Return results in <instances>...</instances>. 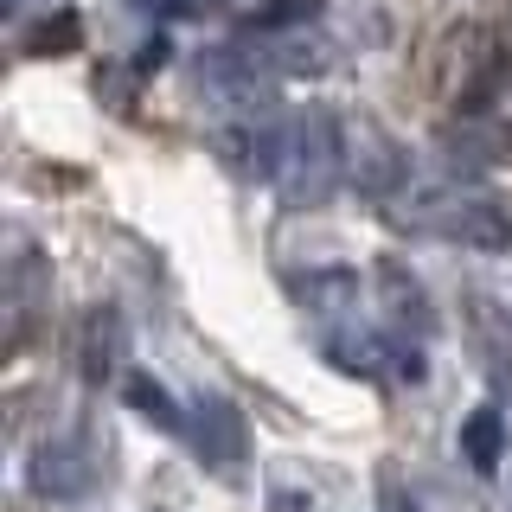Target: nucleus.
Wrapping results in <instances>:
<instances>
[{
  "label": "nucleus",
  "instance_id": "1",
  "mask_svg": "<svg viewBox=\"0 0 512 512\" xmlns=\"http://www.w3.org/2000/svg\"><path fill=\"white\" fill-rule=\"evenodd\" d=\"M391 218L416 237H442V244L468 250H512V199L480 180H442L410 192L404 205H391Z\"/></svg>",
  "mask_w": 512,
  "mask_h": 512
},
{
  "label": "nucleus",
  "instance_id": "2",
  "mask_svg": "<svg viewBox=\"0 0 512 512\" xmlns=\"http://www.w3.org/2000/svg\"><path fill=\"white\" fill-rule=\"evenodd\" d=\"M512 84V26L500 20H461L436 45V90L448 116H493V103Z\"/></svg>",
  "mask_w": 512,
  "mask_h": 512
},
{
  "label": "nucleus",
  "instance_id": "3",
  "mask_svg": "<svg viewBox=\"0 0 512 512\" xmlns=\"http://www.w3.org/2000/svg\"><path fill=\"white\" fill-rule=\"evenodd\" d=\"M346 180V135L333 109H301V116L282 122V148H276V186L282 205L295 212H314V205L333 199V186Z\"/></svg>",
  "mask_w": 512,
  "mask_h": 512
},
{
  "label": "nucleus",
  "instance_id": "4",
  "mask_svg": "<svg viewBox=\"0 0 512 512\" xmlns=\"http://www.w3.org/2000/svg\"><path fill=\"white\" fill-rule=\"evenodd\" d=\"M346 135V186L365 199H404L410 186V148L378 116H340Z\"/></svg>",
  "mask_w": 512,
  "mask_h": 512
},
{
  "label": "nucleus",
  "instance_id": "5",
  "mask_svg": "<svg viewBox=\"0 0 512 512\" xmlns=\"http://www.w3.org/2000/svg\"><path fill=\"white\" fill-rule=\"evenodd\" d=\"M436 154L448 167V180H487L512 160V122L493 116H442L436 122Z\"/></svg>",
  "mask_w": 512,
  "mask_h": 512
},
{
  "label": "nucleus",
  "instance_id": "6",
  "mask_svg": "<svg viewBox=\"0 0 512 512\" xmlns=\"http://www.w3.org/2000/svg\"><path fill=\"white\" fill-rule=\"evenodd\" d=\"M96 480H103V442H96V429H58L32 455V493L39 500H84Z\"/></svg>",
  "mask_w": 512,
  "mask_h": 512
},
{
  "label": "nucleus",
  "instance_id": "7",
  "mask_svg": "<svg viewBox=\"0 0 512 512\" xmlns=\"http://www.w3.org/2000/svg\"><path fill=\"white\" fill-rule=\"evenodd\" d=\"M7 250L13 256H7V282H0V295H7V352H20L39 327V314L52 308V263L26 231H13Z\"/></svg>",
  "mask_w": 512,
  "mask_h": 512
},
{
  "label": "nucleus",
  "instance_id": "8",
  "mask_svg": "<svg viewBox=\"0 0 512 512\" xmlns=\"http://www.w3.org/2000/svg\"><path fill=\"white\" fill-rule=\"evenodd\" d=\"M192 448H199V468H212L218 480H244V461H250V436H244V410L218 391H199L192 404Z\"/></svg>",
  "mask_w": 512,
  "mask_h": 512
},
{
  "label": "nucleus",
  "instance_id": "9",
  "mask_svg": "<svg viewBox=\"0 0 512 512\" xmlns=\"http://www.w3.org/2000/svg\"><path fill=\"white\" fill-rule=\"evenodd\" d=\"M372 282H378V308L391 314V333H404V340L423 346L429 333H436V301H429L423 276H416L404 256H378Z\"/></svg>",
  "mask_w": 512,
  "mask_h": 512
},
{
  "label": "nucleus",
  "instance_id": "10",
  "mask_svg": "<svg viewBox=\"0 0 512 512\" xmlns=\"http://www.w3.org/2000/svg\"><path fill=\"white\" fill-rule=\"evenodd\" d=\"M71 359H77V378L84 384H109L128 359V320L116 301H96L77 320V340H71Z\"/></svg>",
  "mask_w": 512,
  "mask_h": 512
},
{
  "label": "nucleus",
  "instance_id": "11",
  "mask_svg": "<svg viewBox=\"0 0 512 512\" xmlns=\"http://www.w3.org/2000/svg\"><path fill=\"white\" fill-rule=\"evenodd\" d=\"M461 320H468V346H474L480 372L500 384V391H512V308L500 295H468L461 301Z\"/></svg>",
  "mask_w": 512,
  "mask_h": 512
},
{
  "label": "nucleus",
  "instance_id": "12",
  "mask_svg": "<svg viewBox=\"0 0 512 512\" xmlns=\"http://www.w3.org/2000/svg\"><path fill=\"white\" fill-rule=\"evenodd\" d=\"M288 295H295L314 320L340 327L346 308L359 301V276H352V269H308V276H288Z\"/></svg>",
  "mask_w": 512,
  "mask_h": 512
},
{
  "label": "nucleus",
  "instance_id": "13",
  "mask_svg": "<svg viewBox=\"0 0 512 512\" xmlns=\"http://www.w3.org/2000/svg\"><path fill=\"white\" fill-rule=\"evenodd\" d=\"M461 461L487 480V474H500V461H506V410L500 404H480L461 416Z\"/></svg>",
  "mask_w": 512,
  "mask_h": 512
},
{
  "label": "nucleus",
  "instance_id": "14",
  "mask_svg": "<svg viewBox=\"0 0 512 512\" xmlns=\"http://www.w3.org/2000/svg\"><path fill=\"white\" fill-rule=\"evenodd\" d=\"M122 397H128L141 416H148L154 429H167V436H180V429L192 423V416L180 410V397H173L160 378H148V372H128V378H122Z\"/></svg>",
  "mask_w": 512,
  "mask_h": 512
},
{
  "label": "nucleus",
  "instance_id": "15",
  "mask_svg": "<svg viewBox=\"0 0 512 512\" xmlns=\"http://www.w3.org/2000/svg\"><path fill=\"white\" fill-rule=\"evenodd\" d=\"M77 45H84V20H77V13H45L39 26L20 32V52L26 58H71Z\"/></svg>",
  "mask_w": 512,
  "mask_h": 512
},
{
  "label": "nucleus",
  "instance_id": "16",
  "mask_svg": "<svg viewBox=\"0 0 512 512\" xmlns=\"http://www.w3.org/2000/svg\"><path fill=\"white\" fill-rule=\"evenodd\" d=\"M320 7H327V0H263V7H256V26L263 32L308 26V20H320Z\"/></svg>",
  "mask_w": 512,
  "mask_h": 512
},
{
  "label": "nucleus",
  "instance_id": "17",
  "mask_svg": "<svg viewBox=\"0 0 512 512\" xmlns=\"http://www.w3.org/2000/svg\"><path fill=\"white\" fill-rule=\"evenodd\" d=\"M378 512H423V506H416V493L404 487V474H397V468H378Z\"/></svg>",
  "mask_w": 512,
  "mask_h": 512
},
{
  "label": "nucleus",
  "instance_id": "18",
  "mask_svg": "<svg viewBox=\"0 0 512 512\" xmlns=\"http://www.w3.org/2000/svg\"><path fill=\"white\" fill-rule=\"evenodd\" d=\"M167 52H173V45H167V39H160V32H154V39H148V45H141V58H135V71H160V64H167Z\"/></svg>",
  "mask_w": 512,
  "mask_h": 512
},
{
  "label": "nucleus",
  "instance_id": "19",
  "mask_svg": "<svg viewBox=\"0 0 512 512\" xmlns=\"http://www.w3.org/2000/svg\"><path fill=\"white\" fill-rule=\"evenodd\" d=\"M135 13H160V20H173V13H186V0H128Z\"/></svg>",
  "mask_w": 512,
  "mask_h": 512
},
{
  "label": "nucleus",
  "instance_id": "20",
  "mask_svg": "<svg viewBox=\"0 0 512 512\" xmlns=\"http://www.w3.org/2000/svg\"><path fill=\"white\" fill-rule=\"evenodd\" d=\"M276 512H308V500L301 493H276Z\"/></svg>",
  "mask_w": 512,
  "mask_h": 512
},
{
  "label": "nucleus",
  "instance_id": "21",
  "mask_svg": "<svg viewBox=\"0 0 512 512\" xmlns=\"http://www.w3.org/2000/svg\"><path fill=\"white\" fill-rule=\"evenodd\" d=\"M0 7H7V13H20V7H32V0H0Z\"/></svg>",
  "mask_w": 512,
  "mask_h": 512
}]
</instances>
